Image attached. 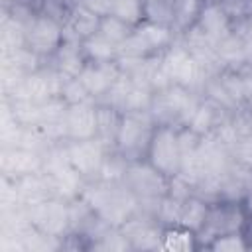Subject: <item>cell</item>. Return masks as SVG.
Wrapping results in <instances>:
<instances>
[{"mask_svg":"<svg viewBox=\"0 0 252 252\" xmlns=\"http://www.w3.org/2000/svg\"><path fill=\"white\" fill-rule=\"evenodd\" d=\"M120 67L118 63H87V67L83 69V73L79 75L81 83L85 85V89L89 91V94L100 102L108 91L112 89V85L116 83V79L120 77Z\"/></svg>","mask_w":252,"mask_h":252,"instance_id":"obj_14","label":"cell"},{"mask_svg":"<svg viewBox=\"0 0 252 252\" xmlns=\"http://www.w3.org/2000/svg\"><path fill=\"white\" fill-rule=\"evenodd\" d=\"M63 150H65L69 163L75 167V171L81 173L85 181H93L98 177L100 167L110 152V148L100 138L67 140L63 142Z\"/></svg>","mask_w":252,"mask_h":252,"instance_id":"obj_10","label":"cell"},{"mask_svg":"<svg viewBox=\"0 0 252 252\" xmlns=\"http://www.w3.org/2000/svg\"><path fill=\"white\" fill-rule=\"evenodd\" d=\"M244 61L252 69V35L248 39H244Z\"/></svg>","mask_w":252,"mask_h":252,"instance_id":"obj_31","label":"cell"},{"mask_svg":"<svg viewBox=\"0 0 252 252\" xmlns=\"http://www.w3.org/2000/svg\"><path fill=\"white\" fill-rule=\"evenodd\" d=\"M209 201L199 197L197 193H191L189 197L183 199L181 203V211H179V220L177 224H183L195 232H199L205 224V219H207V213H209Z\"/></svg>","mask_w":252,"mask_h":252,"instance_id":"obj_20","label":"cell"},{"mask_svg":"<svg viewBox=\"0 0 252 252\" xmlns=\"http://www.w3.org/2000/svg\"><path fill=\"white\" fill-rule=\"evenodd\" d=\"M246 220H248V217H246L240 201H234V199H217V201H211L209 213H207V219H205V224L197 232L199 248L205 250V246L213 238H217V236L242 230L244 224H246Z\"/></svg>","mask_w":252,"mask_h":252,"instance_id":"obj_7","label":"cell"},{"mask_svg":"<svg viewBox=\"0 0 252 252\" xmlns=\"http://www.w3.org/2000/svg\"><path fill=\"white\" fill-rule=\"evenodd\" d=\"M120 230L128 238L132 250H159L161 224L154 217L138 211L120 226Z\"/></svg>","mask_w":252,"mask_h":252,"instance_id":"obj_11","label":"cell"},{"mask_svg":"<svg viewBox=\"0 0 252 252\" xmlns=\"http://www.w3.org/2000/svg\"><path fill=\"white\" fill-rule=\"evenodd\" d=\"M63 41H65V26L59 18L37 10L26 20L24 47L33 51L45 63L57 53Z\"/></svg>","mask_w":252,"mask_h":252,"instance_id":"obj_6","label":"cell"},{"mask_svg":"<svg viewBox=\"0 0 252 252\" xmlns=\"http://www.w3.org/2000/svg\"><path fill=\"white\" fill-rule=\"evenodd\" d=\"M175 0H144V20L171 26Z\"/></svg>","mask_w":252,"mask_h":252,"instance_id":"obj_26","label":"cell"},{"mask_svg":"<svg viewBox=\"0 0 252 252\" xmlns=\"http://www.w3.org/2000/svg\"><path fill=\"white\" fill-rule=\"evenodd\" d=\"M240 205H242V209H244L246 217H248V219H252V179H250V183H248V187H246L244 195L240 197Z\"/></svg>","mask_w":252,"mask_h":252,"instance_id":"obj_30","label":"cell"},{"mask_svg":"<svg viewBox=\"0 0 252 252\" xmlns=\"http://www.w3.org/2000/svg\"><path fill=\"white\" fill-rule=\"evenodd\" d=\"M146 161L169 179L179 175L183 163V152L179 146L177 126H167V124L156 126L146 154Z\"/></svg>","mask_w":252,"mask_h":252,"instance_id":"obj_8","label":"cell"},{"mask_svg":"<svg viewBox=\"0 0 252 252\" xmlns=\"http://www.w3.org/2000/svg\"><path fill=\"white\" fill-rule=\"evenodd\" d=\"M201 100V93H193L181 85H167L154 93L150 114L156 124L185 126Z\"/></svg>","mask_w":252,"mask_h":252,"instance_id":"obj_3","label":"cell"},{"mask_svg":"<svg viewBox=\"0 0 252 252\" xmlns=\"http://www.w3.org/2000/svg\"><path fill=\"white\" fill-rule=\"evenodd\" d=\"M81 47L85 51L87 61H91V63H116L120 57L118 45L112 43L110 39H106L98 32L94 35L87 37L85 41H81Z\"/></svg>","mask_w":252,"mask_h":252,"instance_id":"obj_19","label":"cell"},{"mask_svg":"<svg viewBox=\"0 0 252 252\" xmlns=\"http://www.w3.org/2000/svg\"><path fill=\"white\" fill-rule=\"evenodd\" d=\"M51 67H55L63 77H79L83 73V69L87 67V57H85V51L81 47V41L73 39V37H67L65 35V41L61 43V47L57 49V53L47 61Z\"/></svg>","mask_w":252,"mask_h":252,"instance_id":"obj_16","label":"cell"},{"mask_svg":"<svg viewBox=\"0 0 252 252\" xmlns=\"http://www.w3.org/2000/svg\"><path fill=\"white\" fill-rule=\"evenodd\" d=\"M43 154L20 146H4L2 150V175L6 179H20L43 169Z\"/></svg>","mask_w":252,"mask_h":252,"instance_id":"obj_13","label":"cell"},{"mask_svg":"<svg viewBox=\"0 0 252 252\" xmlns=\"http://www.w3.org/2000/svg\"><path fill=\"white\" fill-rule=\"evenodd\" d=\"M156 120L150 110L146 112H124L120 118V126L114 138V152L120 154L126 161H142L146 159Z\"/></svg>","mask_w":252,"mask_h":252,"instance_id":"obj_4","label":"cell"},{"mask_svg":"<svg viewBox=\"0 0 252 252\" xmlns=\"http://www.w3.org/2000/svg\"><path fill=\"white\" fill-rule=\"evenodd\" d=\"M110 14L130 26H138L144 20V0H114Z\"/></svg>","mask_w":252,"mask_h":252,"instance_id":"obj_25","label":"cell"},{"mask_svg":"<svg viewBox=\"0 0 252 252\" xmlns=\"http://www.w3.org/2000/svg\"><path fill=\"white\" fill-rule=\"evenodd\" d=\"M63 26H65V35L67 37H73L77 41H85L87 37H91L98 32L100 16L94 14L93 10H89L85 4L77 2L67 12V16L63 20Z\"/></svg>","mask_w":252,"mask_h":252,"instance_id":"obj_17","label":"cell"},{"mask_svg":"<svg viewBox=\"0 0 252 252\" xmlns=\"http://www.w3.org/2000/svg\"><path fill=\"white\" fill-rule=\"evenodd\" d=\"M96 116H98V132L96 138H100L110 150H114V138L120 126V118L122 112L110 104L104 102H96Z\"/></svg>","mask_w":252,"mask_h":252,"instance_id":"obj_21","label":"cell"},{"mask_svg":"<svg viewBox=\"0 0 252 252\" xmlns=\"http://www.w3.org/2000/svg\"><path fill=\"white\" fill-rule=\"evenodd\" d=\"M79 197L98 219L116 228H120L130 217L140 211V201L124 185V181H87Z\"/></svg>","mask_w":252,"mask_h":252,"instance_id":"obj_1","label":"cell"},{"mask_svg":"<svg viewBox=\"0 0 252 252\" xmlns=\"http://www.w3.org/2000/svg\"><path fill=\"white\" fill-rule=\"evenodd\" d=\"M79 2L85 4L89 10H93L94 14H98L102 18V16H108L112 12V2L114 0H79Z\"/></svg>","mask_w":252,"mask_h":252,"instance_id":"obj_29","label":"cell"},{"mask_svg":"<svg viewBox=\"0 0 252 252\" xmlns=\"http://www.w3.org/2000/svg\"><path fill=\"white\" fill-rule=\"evenodd\" d=\"M159 250L193 252V250H201V248H199V238H197L195 230H191L183 224H167V226H161Z\"/></svg>","mask_w":252,"mask_h":252,"instance_id":"obj_18","label":"cell"},{"mask_svg":"<svg viewBox=\"0 0 252 252\" xmlns=\"http://www.w3.org/2000/svg\"><path fill=\"white\" fill-rule=\"evenodd\" d=\"M242 234L246 238V244H248V250H252V219L246 220L244 228H242Z\"/></svg>","mask_w":252,"mask_h":252,"instance_id":"obj_32","label":"cell"},{"mask_svg":"<svg viewBox=\"0 0 252 252\" xmlns=\"http://www.w3.org/2000/svg\"><path fill=\"white\" fill-rule=\"evenodd\" d=\"M122 181L140 201V211L156 219L158 205L161 197H165L169 191V177H165L146 159H142L128 161Z\"/></svg>","mask_w":252,"mask_h":252,"instance_id":"obj_2","label":"cell"},{"mask_svg":"<svg viewBox=\"0 0 252 252\" xmlns=\"http://www.w3.org/2000/svg\"><path fill=\"white\" fill-rule=\"evenodd\" d=\"M205 250H213V252H248V244H246V238H244L242 230H238V232H228V234L213 238L205 246Z\"/></svg>","mask_w":252,"mask_h":252,"instance_id":"obj_27","label":"cell"},{"mask_svg":"<svg viewBox=\"0 0 252 252\" xmlns=\"http://www.w3.org/2000/svg\"><path fill=\"white\" fill-rule=\"evenodd\" d=\"M161 65L171 85H181L193 93H201L205 83L213 77L197 61V57L181 43L179 37L167 51L161 53Z\"/></svg>","mask_w":252,"mask_h":252,"instance_id":"obj_5","label":"cell"},{"mask_svg":"<svg viewBox=\"0 0 252 252\" xmlns=\"http://www.w3.org/2000/svg\"><path fill=\"white\" fill-rule=\"evenodd\" d=\"M195 28H199L211 39L219 41L232 32V18L228 16V12L219 0H205L201 14L195 22Z\"/></svg>","mask_w":252,"mask_h":252,"instance_id":"obj_15","label":"cell"},{"mask_svg":"<svg viewBox=\"0 0 252 252\" xmlns=\"http://www.w3.org/2000/svg\"><path fill=\"white\" fill-rule=\"evenodd\" d=\"M203 4H205V0H175L171 28L177 32V35L187 32L191 26H195Z\"/></svg>","mask_w":252,"mask_h":252,"instance_id":"obj_22","label":"cell"},{"mask_svg":"<svg viewBox=\"0 0 252 252\" xmlns=\"http://www.w3.org/2000/svg\"><path fill=\"white\" fill-rule=\"evenodd\" d=\"M61 98L67 102V104H79V102H87V100H94L89 91L85 89V85L81 83L79 77L71 79V77H65L63 81V89H61Z\"/></svg>","mask_w":252,"mask_h":252,"instance_id":"obj_28","label":"cell"},{"mask_svg":"<svg viewBox=\"0 0 252 252\" xmlns=\"http://www.w3.org/2000/svg\"><path fill=\"white\" fill-rule=\"evenodd\" d=\"M228 158L232 165L252 173V134L238 136L228 146Z\"/></svg>","mask_w":252,"mask_h":252,"instance_id":"obj_23","label":"cell"},{"mask_svg":"<svg viewBox=\"0 0 252 252\" xmlns=\"http://www.w3.org/2000/svg\"><path fill=\"white\" fill-rule=\"evenodd\" d=\"M71 201H63L57 197H51L47 201H41L37 205L26 207V219L32 226L41 230L47 236L53 238H63L65 234L71 232Z\"/></svg>","mask_w":252,"mask_h":252,"instance_id":"obj_9","label":"cell"},{"mask_svg":"<svg viewBox=\"0 0 252 252\" xmlns=\"http://www.w3.org/2000/svg\"><path fill=\"white\" fill-rule=\"evenodd\" d=\"M96 132H98L96 100L67 104V112H65V136H67V140L96 138Z\"/></svg>","mask_w":252,"mask_h":252,"instance_id":"obj_12","label":"cell"},{"mask_svg":"<svg viewBox=\"0 0 252 252\" xmlns=\"http://www.w3.org/2000/svg\"><path fill=\"white\" fill-rule=\"evenodd\" d=\"M132 30H134V26L126 24L124 20H120V18H116L112 14L102 16L100 18V26H98V33H102L106 39H110L116 45H120L132 33Z\"/></svg>","mask_w":252,"mask_h":252,"instance_id":"obj_24","label":"cell"}]
</instances>
